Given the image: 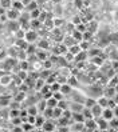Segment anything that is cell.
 I'll return each instance as SVG.
<instances>
[{"mask_svg": "<svg viewBox=\"0 0 118 132\" xmlns=\"http://www.w3.org/2000/svg\"><path fill=\"white\" fill-rule=\"evenodd\" d=\"M95 121H97V129L98 131H106V129H109V121L106 119H103L102 116L95 118Z\"/></svg>", "mask_w": 118, "mask_h": 132, "instance_id": "cell-1", "label": "cell"}, {"mask_svg": "<svg viewBox=\"0 0 118 132\" xmlns=\"http://www.w3.org/2000/svg\"><path fill=\"white\" fill-rule=\"evenodd\" d=\"M85 131H97V121L95 119H86L83 121Z\"/></svg>", "mask_w": 118, "mask_h": 132, "instance_id": "cell-2", "label": "cell"}, {"mask_svg": "<svg viewBox=\"0 0 118 132\" xmlns=\"http://www.w3.org/2000/svg\"><path fill=\"white\" fill-rule=\"evenodd\" d=\"M36 37H38V34H36V31L35 29H28L27 32L24 34V40L27 43H32L36 40Z\"/></svg>", "mask_w": 118, "mask_h": 132, "instance_id": "cell-3", "label": "cell"}, {"mask_svg": "<svg viewBox=\"0 0 118 132\" xmlns=\"http://www.w3.org/2000/svg\"><path fill=\"white\" fill-rule=\"evenodd\" d=\"M5 15H7V19L8 20H18L20 18V12L13 10V8H8L7 12H5Z\"/></svg>", "mask_w": 118, "mask_h": 132, "instance_id": "cell-4", "label": "cell"}, {"mask_svg": "<svg viewBox=\"0 0 118 132\" xmlns=\"http://www.w3.org/2000/svg\"><path fill=\"white\" fill-rule=\"evenodd\" d=\"M101 116H102L103 119H106L107 121H109V120H112V119L114 118L113 110H112V108H109V107H105L103 110H102V113H101Z\"/></svg>", "mask_w": 118, "mask_h": 132, "instance_id": "cell-5", "label": "cell"}, {"mask_svg": "<svg viewBox=\"0 0 118 132\" xmlns=\"http://www.w3.org/2000/svg\"><path fill=\"white\" fill-rule=\"evenodd\" d=\"M44 132H52V131H55V129H57V127H55V124L52 123V121H46L44 120V123H43V126L40 127Z\"/></svg>", "mask_w": 118, "mask_h": 132, "instance_id": "cell-6", "label": "cell"}, {"mask_svg": "<svg viewBox=\"0 0 118 132\" xmlns=\"http://www.w3.org/2000/svg\"><path fill=\"white\" fill-rule=\"evenodd\" d=\"M90 110H91V113H93V116H94V119H95V118H99V116H101L102 110H103V108H102L99 104H95V105H93Z\"/></svg>", "mask_w": 118, "mask_h": 132, "instance_id": "cell-7", "label": "cell"}, {"mask_svg": "<svg viewBox=\"0 0 118 132\" xmlns=\"http://www.w3.org/2000/svg\"><path fill=\"white\" fill-rule=\"evenodd\" d=\"M20 127H22L23 132H31V131L35 129L34 124H31V123H28V121H23V123L20 124Z\"/></svg>", "mask_w": 118, "mask_h": 132, "instance_id": "cell-8", "label": "cell"}, {"mask_svg": "<svg viewBox=\"0 0 118 132\" xmlns=\"http://www.w3.org/2000/svg\"><path fill=\"white\" fill-rule=\"evenodd\" d=\"M11 8H13V10H16V11L22 12V11H24V5H23V3L20 2V0H12Z\"/></svg>", "mask_w": 118, "mask_h": 132, "instance_id": "cell-9", "label": "cell"}, {"mask_svg": "<svg viewBox=\"0 0 118 132\" xmlns=\"http://www.w3.org/2000/svg\"><path fill=\"white\" fill-rule=\"evenodd\" d=\"M63 95H70L73 92V87L68 84H60V89H59Z\"/></svg>", "mask_w": 118, "mask_h": 132, "instance_id": "cell-10", "label": "cell"}, {"mask_svg": "<svg viewBox=\"0 0 118 132\" xmlns=\"http://www.w3.org/2000/svg\"><path fill=\"white\" fill-rule=\"evenodd\" d=\"M71 119H73L74 121L83 123V121H85V116L82 115V112H73V113H71Z\"/></svg>", "mask_w": 118, "mask_h": 132, "instance_id": "cell-11", "label": "cell"}, {"mask_svg": "<svg viewBox=\"0 0 118 132\" xmlns=\"http://www.w3.org/2000/svg\"><path fill=\"white\" fill-rule=\"evenodd\" d=\"M82 50H81V47H79V44H78V43H75V44H73L71 45V47H68V52L70 53H71V55H77V53H79Z\"/></svg>", "mask_w": 118, "mask_h": 132, "instance_id": "cell-12", "label": "cell"}, {"mask_svg": "<svg viewBox=\"0 0 118 132\" xmlns=\"http://www.w3.org/2000/svg\"><path fill=\"white\" fill-rule=\"evenodd\" d=\"M34 83H35V84H34V88H35L36 91H40V89H42V87L46 84L44 79H42V77H38V79H36Z\"/></svg>", "mask_w": 118, "mask_h": 132, "instance_id": "cell-13", "label": "cell"}, {"mask_svg": "<svg viewBox=\"0 0 118 132\" xmlns=\"http://www.w3.org/2000/svg\"><path fill=\"white\" fill-rule=\"evenodd\" d=\"M38 3H36V0H31V2L24 7V11H27V12H31L32 10H35V8H38Z\"/></svg>", "mask_w": 118, "mask_h": 132, "instance_id": "cell-14", "label": "cell"}, {"mask_svg": "<svg viewBox=\"0 0 118 132\" xmlns=\"http://www.w3.org/2000/svg\"><path fill=\"white\" fill-rule=\"evenodd\" d=\"M103 96H106L107 99H112V97H114V95H117V92H115V89H114V87H112L110 85V88H107V89H105V92H103Z\"/></svg>", "mask_w": 118, "mask_h": 132, "instance_id": "cell-15", "label": "cell"}, {"mask_svg": "<svg viewBox=\"0 0 118 132\" xmlns=\"http://www.w3.org/2000/svg\"><path fill=\"white\" fill-rule=\"evenodd\" d=\"M71 36L74 37V40H75L77 43H79V42H82V40H83V37H82V32H79V31H77V29H74V31H73Z\"/></svg>", "mask_w": 118, "mask_h": 132, "instance_id": "cell-16", "label": "cell"}, {"mask_svg": "<svg viewBox=\"0 0 118 132\" xmlns=\"http://www.w3.org/2000/svg\"><path fill=\"white\" fill-rule=\"evenodd\" d=\"M27 45H28V43L24 40V39H18V40H16V47L19 50H26Z\"/></svg>", "mask_w": 118, "mask_h": 132, "instance_id": "cell-17", "label": "cell"}, {"mask_svg": "<svg viewBox=\"0 0 118 132\" xmlns=\"http://www.w3.org/2000/svg\"><path fill=\"white\" fill-rule=\"evenodd\" d=\"M46 104H47V107L54 108V107H57V105H58V100L51 96L50 99H47V100H46Z\"/></svg>", "mask_w": 118, "mask_h": 132, "instance_id": "cell-18", "label": "cell"}, {"mask_svg": "<svg viewBox=\"0 0 118 132\" xmlns=\"http://www.w3.org/2000/svg\"><path fill=\"white\" fill-rule=\"evenodd\" d=\"M83 104H85V107L91 108L93 105H95V104H97V100H95V99H91V97H87V99H85Z\"/></svg>", "mask_w": 118, "mask_h": 132, "instance_id": "cell-19", "label": "cell"}, {"mask_svg": "<svg viewBox=\"0 0 118 132\" xmlns=\"http://www.w3.org/2000/svg\"><path fill=\"white\" fill-rule=\"evenodd\" d=\"M44 116L42 115H36V118H35V127H42L43 126V123H44Z\"/></svg>", "mask_w": 118, "mask_h": 132, "instance_id": "cell-20", "label": "cell"}, {"mask_svg": "<svg viewBox=\"0 0 118 132\" xmlns=\"http://www.w3.org/2000/svg\"><path fill=\"white\" fill-rule=\"evenodd\" d=\"M70 108V110H71V112H81L82 111V108H83V105L81 104V103H74L73 104V107H68Z\"/></svg>", "mask_w": 118, "mask_h": 132, "instance_id": "cell-21", "label": "cell"}, {"mask_svg": "<svg viewBox=\"0 0 118 132\" xmlns=\"http://www.w3.org/2000/svg\"><path fill=\"white\" fill-rule=\"evenodd\" d=\"M107 100H109V99H107L106 96L101 95V97H99V99L97 100V104H99V105H101L102 108H105V107L107 105Z\"/></svg>", "mask_w": 118, "mask_h": 132, "instance_id": "cell-22", "label": "cell"}, {"mask_svg": "<svg viewBox=\"0 0 118 132\" xmlns=\"http://www.w3.org/2000/svg\"><path fill=\"white\" fill-rule=\"evenodd\" d=\"M62 111H63V110H62V108H59L58 105L57 107H54L52 108V118H60V116H62Z\"/></svg>", "mask_w": 118, "mask_h": 132, "instance_id": "cell-23", "label": "cell"}, {"mask_svg": "<svg viewBox=\"0 0 118 132\" xmlns=\"http://www.w3.org/2000/svg\"><path fill=\"white\" fill-rule=\"evenodd\" d=\"M35 56H36V59H38V60H40V61H43V60H46V59H47L46 52H44V51H42V50H39L38 52H35Z\"/></svg>", "mask_w": 118, "mask_h": 132, "instance_id": "cell-24", "label": "cell"}, {"mask_svg": "<svg viewBox=\"0 0 118 132\" xmlns=\"http://www.w3.org/2000/svg\"><path fill=\"white\" fill-rule=\"evenodd\" d=\"M47 107V104H46V100L44 99H42L39 103H36V108H38V111H39V113H42L43 112V110Z\"/></svg>", "mask_w": 118, "mask_h": 132, "instance_id": "cell-25", "label": "cell"}, {"mask_svg": "<svg viewBox=\"0 0 118 132\" xmlns=\"http://www.w3.org/2000/svg\"><path fill=\"white\" fill-rule=\"evenodd\" d=\"M11 5H12V0H0V7H3V8L8 10L11 8Z\"/></svg>", "mask_w": 118, "mask_h": 132, "instance_id": "cell-26", "label": "cell"}, {"mask_svg": "<svg viewBox=\"0 0 118 132\" xmlns=\"http://www.w3.org/2000/svg\"><path fill=\"white\" fill-rule=\"evenodd\" d=\"M5 75H7V73H5ZM5 75H2V76H0V83H2L3 85H7V84H8V83L12 80L11 76H5Z\"/></svg>", "mask_w": 118, "mask_h": 132, "instance_id": "cell-27", "label": "cell"}, {"mask_svg": "<svg viewBox=\"0 0 118 132\" xmlns=\"http://www.w3.org/2000/svg\"><path fill=\"white\" fill-rule=\"evenodd\" d=\"M74 131H85V124L79 123V121H74V126H73Z\"/></svg>", "mask_w": 118, "mask_h": 132, "instance_id": "cell-28", "label": "cell"}, {"mask_svg": "<svg viewBox=\"0 0 118 132\" xmlns=\"http://www.w3.org/2000/svg\"><path fill=\"white\" fill-rule=\"evenodd\" d=\"M91 61H93V64H95V65H102V63H103V57L97 55V56H94L91 59Z\"/></svg>", "mask_w": 118, "mask_h": 132, "instance_id": "cell-29", "label": "cell"}, {"mask_svg": "<svg viewBox=\"0 0 118 132\" xmlns=\"http://www.w3.org/2000/svg\"><path fill=\"white\" fill-rule=\"evenodd\" d=\"M86 56H87V52H85V51H81L79 53H77V55L74 56L75 57V61H81V60H83Z\"/></svg>", "mask_w": 118, "mask_h": 132, "instance_id": "cell-30", "label": "cell"}, {"mask_svg": "<svg viewBox=\"0 0 118 132\" xmlns=\"http://www.w3.org/2000/svg\"><path fill=\"white\" fill-rule=\"evenodd\" d=\"M50 89H51L52 92H55V91H59V89H60V83L55 80L52 84H50Z\"/></svg>", "mask_w": 118, "mask_h": 132, "instance_id": "cell-31", "label": "cell"}, {"mask_svg": "<svg viewBox=\"0 0 118 132\" xmlns=\"http://www.w3.org/2000/svg\"><path fill=\"white\" fill-rule=\"evenodd\" d=\"M40 20L39 19H31V27H32V29H36V28H39L40 27Z\"/></svg>", "mask_w": 118, "mask_h": 132, "instance_id": "cell-32", "label": "cell"}, {"mask_svg": "<svg viewBox=\"0 0 118 132\" xmlns=\"http://www.w3.org/2000/svg\"><path fill=\"white\" fill-rule=\"evenodd\" d=\"M24 97H26V94H24V92H18L16 96H13V100H16V102L22 103V100H24Z\"/></svg>", "mask_w": 118, "mask_h": 132, "instance_id": "cell-33", "label": "cell"}, {"mask_svg": "<svg viewBox=\"0 0 118 132\" xmlns=\"http://www.w3.org/2000/svg\"><path fill=\"white\" fill-rule=\"evenodd\" d=\"M39 15H40V10H39V8H35V10H32V11L30 12L31 19H38V18H39Z\"/></svg>", "mask_w": 118, "mask_h": 132, "instance_id": "cell-34", "label": "cell"}, {"mask_svg": "<svg viewBox=\"0 0 118 132\" xmlns=\"http://www.w3.org/2000/svg\"><path fill=\"white\" fill-rule=\"evenodd\" d=\"M27 112H28V115H38V113H39L36 105H31V107H28V108H27Z\"/></svg>", "mask_w": 118, "mask_h": 132, "instance_id": "cell-35", "label": "cell"}, {"mask_svg": "<svg viewBox=\"0 0 118 132\" xmlns=\"http://www.w3.org/2000/svg\"><path fill=\"white\" fill-rule=\"evenodd\" d=\"M19 112H20V108H11L10 118H16V116H19Z\"/></svg>", "mask_w": 118, "mask_h": 132, "instance_id": "cell-36", "label": "cell"}, {"mask_svg": "<svg viewBox=\"0 0 118 132\" xmlns=\"http://www.w3.org/2000/svg\"><path fill=\"white\" fill-rule=\"evenodd\" d=\"M75 43H77V42L74 40V37H73V36H68V37H66V39H65V44H66V45H68V47H71V45H73V44H75Z\"/></svg>", "mask_w": 118, "mask_h": 132, "instance_id": "cell-37", "label": "cell"}, {"mask_svg": "<svg viewBox=\"0 0 118 132\" xmlns=\"http://www.w3.org/2000/svg\"><path fill=\"white\" fill-rule=\"evenodd\" d=\"M58 107L62 108V110H66V108H68V103L66 102L65 99H62V100H59V102H58Z\"/></svg>", "mask_w": 118, "mask_h": 132, "instance_id": "cell-38", "label": "cell"}, {"mask_svg": "<svg viewBox=\"0 0 118 132\" xmlns=\"http://www.w3.org/2000/svg\"><path fill=\"white\" fill-rule=\"evenodd\" d=\"M19 67H20V69H23V71H27L28 69V61L27 60H20Z\"/></svg>", "mask_w": 118, "mask_h": 132, "instance_id": "cell-39", "label": "cell"}, {"mask_svg": "<svg viewBox=\"0 0 118 132\" xmlns=\"http://www.w3.org/2000/svg\"><path fill=\"white\" fill-rule=\"evenodd\" d=\"M52 97H55V99L59 102V100L63 99V94H62L60 91H55V92H52Z\"/></svg>", "mask_w": 118, "mask_h": 132, "instance_id": "cell-40", "label": "cell"}, {"mask_svg": "<svg viewBox=\"0 0 118 132\" xmlns=\"http://www.w3.org/2000/svg\"><path fill=\"white\" fill-rule=\"evenodd\" d=\"M10 103H11V97H0V104H2L3 107L8 105Z\"/></svg>", "mask_w": 118, "mask_h": 132, "instance_id": "cell-41", "label": "cell"}, {"mask_svg": "<svg viewBox=\"0 0 118 132\" xmlns=\"http://www.w3.org/2000/svg\"><path fill=\"white\" fill-rule=\"evenodd\" d=\"M66 81L68 83V85H71V87H75V85L78 84V80L75 79V77H74V76H71V77H70V79H67Z\"/></svg>", "mask_w": 118, "mask_h": 132, "instance_id": "cell-42", "label": "cell"}, {"mask_svg": "<svg viewBox=\"0 0 118 132\" xmlns=\"http://www.w3.org/2000/svg\"><path fill=\"white\" fill-rule=\"evenodd\" d=\"M11 120H12V126H20V124H22L20 116H16V118H11Z\"/></svg>", "mask_w": 118, "mask_h": 132, "instance_id": "cell-43", "label": "cell"}, {"mask_svg": "<svg viewBox=\"0 0 118 132\" xmlns=\"http://www.w3.org/2000/svg\"><path fill=\"white\" fill-rule=\"evenodd\" d=\"M75 29H77V31H79V32H85V31L87 29V28H86V26L83 24V23H79V24H77V26H75Z\"/></svg>", "mask_w": 118, "mask_h": 132, "instance_id": "cell-44", "label": "cell"}, {"mask_svg": "<svg viewBox=\"0 0 118 132\" xmlns=\"http://www.w3.org/2000/svg\"><path fill=\"white\" fill-rule=\"evenodd\" d=\"M51 65H52V61H51V60H48V59L43 60V67H44L46 69H50V68H51Z\"/></svg>", "mask_w": 118, "mask_h": 132, "instance_id": "cell-45", "label": "cell"}, {"mask_svg": "<svg viewBox=\"0 0 118 132\" xmlns=\"http://www.w3.org/2000/svg\"><path fill=\"white\" fill-rule=\"evenodd\" d=\"M115 105H117V103H115L114 100H113V97L107 100V105H106V107H109V108H112V110H113V108H114Z\"/></svg>", "mask_w": 118, "mask_h": 132, "instance_id": "cell-46", "label": "cell"}, {"mask_svg": "<svg viewBox=\"0 0 118 132\" xmlns=\"http://www.w3.org/2000/svg\"><path fill=\"white\" fill-rule=\"evenodd\" d=\"M35 118H36V115H28L27 116V121L35 126Z\"/></svg>", "mask_w": 118, "mask_h": 132, "instance_id": "cell-47", "label": "cell"}, {"mask_svg": "<svg viewBox=\"0 0 118 132\" xmlns=\"http://www.w3.org/2000/svg\"><path fill=\"white\" fill-rule=\"evenodd\" d=\"M19 77L22 80H26L27 79V71H23V69H20V72H19Z\"/></svg>", "mask_w": 118, "mask_h": 132, "instance_id": "cell-48", "label": "cell"}, {"mask_svg": "<svg viewBox=\"0 0 118 132\" xmlns=\"http://www.w3.org/2000/svg\"><path fill=\"white\" fill-rule=\"evenodd\" d=\"M15 32H16V36H18V39H24V34L26 32H23V31L19 28L18 31H15Z\"/></svg>", "mask_w": 118, "mask_h": 132, "instance_id": "cell-49", "label": "cell"}, {"mask_svg": "<svg viewBox=\"0 0 118 132\" xmlns=\"http://www.w3.org/2000/svg\"><path fill=\"white\" fill-rule=\"evenodd\" d=\"M42 95H43V99L47 100V99H50L52 96V91H47V92H44V94H42Z\"/></svg>", "mask_w": 118, "mask_h": 132, "instance_id": "cell-50", "label": "cell"}, {"mask_svg": "<svg viewBox=\"0 0 118 132\" xmlns=\"http://www.w3.org/2000/svg\"><path fill=\"white\" fill-rule=\"evenodd\" d=\"M74 4H75V7H78L79 10H82V8H83V2H82V0H75Z\"/></svg>", "mask_w": 118, "mask_h": 132, "instance_id": "cell-51", "label": "cell"}, {"mask_svg": "<svg viewBox=\"0 0 118 132\" xmlns=\"http://www.w3.org/2000/svg\"><path fill=\"white\" fill-rule=\"evenodd\" d=\"M81 20H82V19H81L79 16H74V19H73V24H74V26H77V24H79V23H82Z\"/></svg>", "mask_w": 118, "mask_h": 132, "instance_id": "cell-52", "label": "cell"}, {"mask_svg": "<svg viewBox=\"0 0 118 132\" xmlns=\"http://www.w3.org/2000/svg\"><path fill=\"white\" fill-rule=\"evenodd\" d=\"M39 47L40 48H48V43H47L46 40H42L40 43H39Z\"/></svg>", "mask_w": 118, "mask_h": 132, "instance_id": "cell-53", "label": "cell"}, {"mask_svg": "<svg viewBox=\"0 0 118 132\" xmlns=\"http://www.w3.org/2000/svg\"><path fill=\"white\" fill-rule=\"evenodd\" d=\"M97 55H101V51L99 50H91L90 51V56H97Z\"/></svg>", "mask_w": 118, "mask_h": 132, "instance_id": "cell-54", "label": "cell"}, {"mask_svg": "<svg viewBox=\"0 0 118 132\" xmlns=\"http://www.w3.org/2000/svg\"><path fill=\"white\" fill-rule=\"evenodd\" d=\"M52 21H54V26H60L62 23H63V21H62V19H54Z\"/></svg>", "mask_w": 118, "mask_h": 132, "instance_id": "cell-55", "label": "cell"}, {"mask_svg": "<svg viewBox=\"0 0 118 132\" xmlns=\"http://www.w3.org/2000/svg\"><path fill=\"white\" fill-rule=\"evenodd\" d=\"M113 113H114V116H115V118H118V104L113 108Z\"/></svg>", "mask_w": 118, "mask_h": 132, "instance_id": "cell-56", "label": "cell"}, {"mask_svg": "<svg viewBox=\"0 0 118 132\" xmlns=\"http://www.w3.org/2000/svg\"><path fill=\"white\" fill-rule=\"evenodd\" d=\"M5 12H7V10L3 8V7H0V16H2V15H5Z\"/></svg>", "mask_w": 118, "mask_h": 132, "instance_id": "cell-57", "label": "cell"}, {"mask_svg": "<svg viewBox=\"0 0 118 132\" xmlns=\"http://www.w3.org/2000/svg\"><path fill=\"white\" fill-rule=\"evenodd\" d=\"M112 67H113L114 69H117V68H118V61H117V60H115V61H113V64H112Z\"/></svg>", "mask_w": 118, "mask_h": 132, "instance_id": "cell-58", "label": "cell"}, {"mask_svg": "<svg viewBox=\"0 0 118 132\" xmlns=\"http://www.w3.org/2000/svg\"><path fill=\"white\" fill-rule=\"evenodd\" d=\"M0 52H2V50H0Z\"/></svg>", "mask_w": 118, "mask_h": 132, "instance_id": "cell-59", "label": "cell"}]
</instances>
